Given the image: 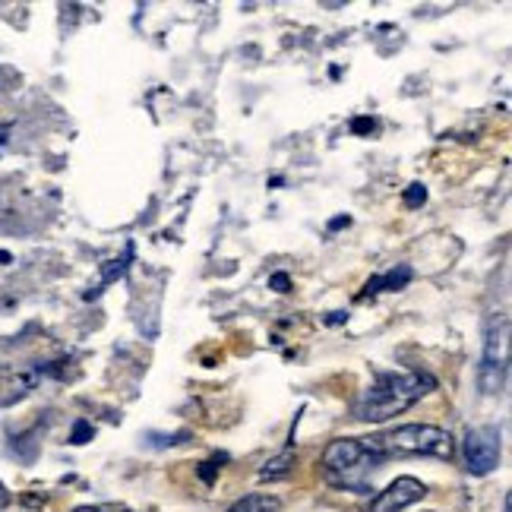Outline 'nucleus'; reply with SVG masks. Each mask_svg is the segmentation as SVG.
Returning <instances> with one entry per match:
<instances>
[{"label": "nucleus", "instance_id": "f3484780", "mask_svg": "<svg viewBox=\"0 0 512 512\" xmlns=\"http://www.w3.org/2000/svg\"><path fill=\"white\" fill-rule=\"evenodd\" d=\"M0 506H7V490H4V484H0Z\"/></svg>", "mask_w": 512, "mask_h": 512}, {"label": "nucleus", "instance_id": "ddd939ff", "mask_svg": "<svg viewBox=\"0 0 512 512\" xmlns=\"http://www.w3.org/2000/svg\"><path fill=\"white\" fill-rule=\"evenodd\" d=\"M124 269H127V263H124V260H111V266H105V275H102V285L114 282V279H117V275H124Z\"/></svg>", "mask_w": 512, "mask_h": 512}, {"label": "nucleus", "instance_id": "6ab92c4d", "mask_svg": "<svg viewBox=\"0 0 512 512\" xmlns=\"http://www.w3.org/2000/svg\"><path fill=\"white\" fill-rule=\"evenodd\" d=\"M512 509V503H509V497H506V503H503V512H509Z\"/></svg>", "mask_w": 512, "mask_h": 512}, {"label": "nucleus", "instance_id": "dca6fc26", "mask_svg": "<svg viewBox=\"0 0 512 512\" xmlns=\"http://www.w3.org/2000/svg\"><path fill=\"white\" fill-rule=\"evenodd\" d=\"M373 127H377V124H373L370 117H358V121H351V130L354 133H370Z\"/></svg>", "mask_w": 512, "mask_h": 512}, {"label": "nucleus", "instance_id": "6e6552de", "mask_svg": "<svg viewBox=\"0 0 512 512\" xmlns=\"http://www.w3.org/2000/svg\"><path fill=\"white\" fill-rule=\"evenodd\" d=\"M411 282V266H399L386 275H377V279L367 282V291L364 294H380V291H402L405 285Z\"/></svg>", "mask_w": 512, "mask_h": 512}, {"label": "nucleus", "instance_id": "f257e3e1", "mask_svg": "<svg viewBox=\"0 0 512 512\" xmlns=\"http://www.w3.org/2000/svg\"><path fill=\"white\" fill-rule=\"evenodd\" d=\"M433 389H437V380L430 373H380L377 383L367 386L354 402V418L367 424H383L421 402Z\"/></svg>", "mask_w": 512, "mask_h": 512}, {"label": "nucleus", "instance_id": "9d476101", "mask_svg": "<svg viewBox=\"0 0 512 512\" xmlns=\"http://www.w3.org/2000/svg\"><path fill=\"white\" fill-rule=\"evenodd\" d=\"M291 465H294V446L282 449L279 456L269 459V462L260 468V478H263V481H279V478H285V475H288Z\"/></svg>", "mask_w": 512, "mask_h": 512}, {"label": "nucleus", "instance_id": "f03ea898", "mask_svg": "<svg viewBox=\"0 0 512 512\" xmlns=\"http://www.w3.org/2000/svg\"><path fill=\"white\" fill-rule=\"evenodd\" d=\"M377 459H392V456H433V459H452V437L449 430L433 427V424H405L389 433H377V437L361 440Z\"/></svg>", "mask_w": 512, "mask_h": 512}, {"label": "nucleus", "instance_id": "423d86ee", "mask_svg": "<svg viewBox=\"0 0 512 512\" xmlns=\"http://www.w3.org/2000/svg\"><path fill=\"white\" fill-rule=\"evenodd\" d=\"M424 497H427V487L418 478L405 475V478H396L386 490H380V494L370 500V512H402Z\"/></svg>", "mask_w": 512, "mask_h": 512}, {"label": "nucleus", "instance_id": "7ed1b4c3", "mask_svg": "<svg viewBox=\"0 0 512 512\" xmlns=\"http://www.w3.org/2000/svg\"><path fill=\"white\" fill-rule=\"evenodd\" d=\"M377 459L361 440H332L323 452V475L332 487L367 494L373 468H380Z\"/></svg>", "mask_w": 512, "mask_h": 512}, {"label": "nucleus", "instance_id": "2eb2a0df", "mask_svg": "<svg viewBox=\"0 0 512 512\" xmlns=\"http://www.w3.org/2000/svg\"><path fill=\"white\" fill-rule=\"evenodd\" d=\"M269 285H272L275 291H288V288H291V279H288L285 272H279V275H272V279H269Z\"/></svg>", "mask_w": 512, "mask_h": 512}, {"label": "nucleus", "instance_id": "20e7f679", "mask_svg": "<svg viewBox=\"0 0 512 512\" xmlns=\"http://www.w3.org/2000/svg\"><path fill=\"white\" fill-rule=\"evenodd\" d=\"M506 370H509V317H494L487 326L481 370H478V383L484 396H497L503 389Z\"/></svg>", "mask_w": 512, "mask_h": 512}, {"label": "nucleus", "instance_id": "a211bd4d", "mask_svg": "<svg viewBox=\"0 0 512 512\" xmlns=\"http://www.w3.org/2000/svg\"><path fill=\"white\" fill-rule=\"evenodd\" d=\"M76 512H102V509H95V506H80Z\"/></svg>", "mask_w": 512, "mask_h": 512}, {"label": "nucleus", "instance_id": "1a4fd4ad", "mask_svg": "<svg viewBox=\"0 0 512 512\" xmlns=\"http://www.w3.org/2000/svg\"><path fill=\"white\" fill-rule=\"evenodd\" d=\"M228 512H282V500L272 494H250L241 497L238 503H231Z\"/></svg>", "mask_w": 512, "mask_h": 512}, {"label": "nucleus", "instance_id": "0eeeda50", "mask_svg": "<svg viewBox=\"0 0 512 512\" xmlns=\"http://www.w3.org/2000/svg\"><path fill=\"white\" fill-rule=\"evenodd\" d=\"M32 386H35L32 373H26V370H4V367H0V408L13 405L19 399H26Z\"/></svg>", "mask_w": 512, "mask_h": 512}, {"label": "nucleus", "instance_id": "9b49d317", "mask_svg": "<svg viewBox=\"0 0 512 512\" xmlns=\"http://www.w3.org/2000/svg\"><path fill=\"white\" fill-rule=\"evenodd\" d=\"M424 200H427V190L421 187V184H411L408 190H405V206H424Z\"/></svg>", "mask_w": 512, "mask_h": 512}, {"label": "nucleus", "instance_id": "39448f33", "mask_svg": "<svg viewBox=\"0 0 512 512\" xmlns=\"http://www.w3.org/2000/svg\"><path fill=\"white\" fill-rule=\"evenodd\" d=\"M500 462V430L478 427L465 437V468L471 475H490Z\"/></svg>", "mask_w": 512, "mask_h": 512}, {"label": "nucleus", "instance_id": "f8f14e48", "mask_svg": "<svg viewBox=\"0 0 512 512\" xmlns=\"http://www.w3.org/2000/svg\"><path fill=\"white\" fill-rule=\"evenodd\" d=\"M92 440V427L86 424V421H76V427H73V437H70V443H89Z\"/></svg>", "mask_w": 512, "mask_h": 512}, {"label": "nucleus", "instance_id": "4468645a", "mask_svg": "<svg viewBox=\"0 0 512 512\" xmlns=\"http://www.w3.org/2000/svg\"><path fill=\"white\" fill-rule=\"evenodd\" d=\"M222 462H225V456H212L209 462H203V468H200V478H203V481H212V475L222 468Z\"/></svg>", "mask_w": 512, "mask_h": 512}]
</instances>
